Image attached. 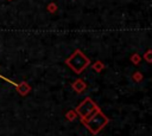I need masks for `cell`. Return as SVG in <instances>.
<instances>
[{"mask_svg": "<svg viewBox=\"0 0 152 136\" xmlns=\"http://www.w3.org/2000/svg\"><path fill=\"white\" fill-rule=\"evenodd\" d=\"M65 64L71 69L72 72L80 75L90 65V59L77 48L65 59Z\"/></svg>", "mask_w": 152, "mask_h": 136, "instance_id": "cell-1", "label": "cell"}, {"mask_svg": "<svg viewBox=\"0 0 152 136\" xmlns=\"http://www.w3.org/2000/svg\"><path fill=\"white\" fill-rule=\"evenodd\" d=\"M82 124L90 131L91 135H97L108 123H109V118L101 111L97 110L94 115H91L89 118L87 119H81Z\"/></svg>", "mask_w": 152, "mask_h": 136, "instance_id": "cell-2", "label": "cell"}, {"mask_svg": "<svg viewBox=\"0 0 152 136\" xmlns=\"http://www.w3.org/2000/svg\"><path fill=\"white\" fill-rule=\"evenodd\" d=\"M97 110H100V108L97 106V104L90 98V97H86L75 109L77 116L81 119H87L89 118L91 115H94Z\"/></svg>", "mask_w": 152, "mask_h": 136, "instance_id": "cell-3", "label": "cell"}, {"mask_svg": "<svg viewBox=\"0 0 152 136\" xmlns=\"http://www.w3.org/2000/svg\"><path fill=\"white\" fill-rule=\"evenodd\" d=\"M71 88L72 90L76 92V93H83L86 90H87V83L81 79V78H77L76 80H74L71 83Z\"/></svg>", "mask_w": 152, "mask_h": 136, "instance_id": "cell-4", "label": "cell"}, {"mask_svg": "<svg viewBox=\"0 0 152 136\" xmlns=\"http://www.w3.org/2000/svg\"><path fill=\"white\" fill-rule=\"evenodd\" d=\"M15 90L20 96H26L31 91V85L26 82H21L19 84H15Z\"/></svg>", "mask_w": 152, "mask_h": 136, "instance_id": "cell-5", "label": "cell"}, {"mask_svg": "<svg viewBox=\"0 0 152 136\" xmlns=\"http://www.w3.org/2000/svg\"><path fill=\"white\" fill-rule=\"evenodd\" d=\"M91 67H93V70H94L95 72L100 73V72H102V71L104 70V63H103L102 60H96L95 63L91 64Z\"/></svg>", "mask_w": 152, "mask_h": 136, "instance_id": "cell-6", "label": "cell"}, {"mask_svg": "<svg viewBox=\"0 0 152 136\" xmlns=\"http://www.w3.org/2000/svg\"><path fill=\"white\" fill-rule=\"evenodd\" d=\"M76 117H77V114H76L75 109H71V110H69V111L65 112V118H66V121L72 122V121L76 119Z\"/></svg>", "mask_w": 152, "mask_h": 136, "instance_id": "cell-7", "label": "cell"}, {"mask_svg": "<svg viewBox=\"0 0 152 136\" xmlns=\"http://www.w3.org/2000/svg\"><path fill=\"white\" fill-rule=\"evenodd\" d=\"M132 79H133L134 82H137V83H140V82H142V79H144V75H142L140 71H135V72H133V75H132Z\"/></svg>", "mask_w": 152, "mask_h": 136, "instance_id": "cell-8", "label": "cell"}, {"mask_svg": "<svg viewBox=\"0 0 152 136\" xmlns=\"http://www.w3.org/2000/svg\"><path fill=\"white\" fill-rule=\"evenodd\" d=\"M57 9H58V6H57L56 2H50V4H48V6H46V11H48L49 13H51V14L56 13Z\"/></svg>", "mask_w": 152, "mask_h": 136, "instance_id": "cell-9", "label": "cell"}, {"mask_svg": "<svg viewBox=\"0 0 152 136\" xmlns=\"http://www.w3.org/2000/svg\"><path fill=\"white\" fill-rule=\"evenodd\" d=\"M131 61H132L134 65L140 64V61H141V57H140V54H138V53H133V54L131 56Z\"/></svg>", "mask_w": 152, "mask_h": 136, "instance_id": "cell-10", "label": "cell"}, {"mask_svg": "<svg viewBox=\"0 0 152 136\" xmlns=\"http://www.w3.org/2000/svg\"><path fill=\"white\" fill-rule=\"evenodd\" d=\"M142 58H144L148 64H151V63H152V50H147V51L142 54Z\"/></svg>", "mask_w": 152, "mask_h": 136, "instance_id": "cell-11", "label": "cell"}, {"mask_svg": "<svg viewBox=\"0 0 152 136\" xmlns=\"http://www.w3.org/2000/svg\"><path fill=\"white\" fill-rule=\"evenodd\" d=\"M7 1H12V0H7Z\"/></svg>", "mask_w": 152, "mask_h": 136, "instance_id": "cell-12", "label": "cell"}]
</instances>
